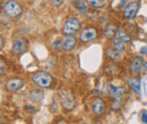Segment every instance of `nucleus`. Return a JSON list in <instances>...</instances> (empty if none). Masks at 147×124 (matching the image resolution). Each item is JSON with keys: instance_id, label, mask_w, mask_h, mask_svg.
Segmentation results:
<instances>
[{"instance_id": "2eb2a0df", "label": "nucleus", "mask_w": 147, "mask_h": 124, "mask_svg": "<svg viewBox=\"0 0 147 124\" xmlns=\"http://www.w3.org/2000/svg\"><path fill=\"white\" fill-rule=\"evenodd\" d=\"M112 48H113V49H115L117 51L121 52V53L126 50L125 42H123L122 40H120V38H113V41H112Z\"/></svg>"}, {"instance_id": "412c9836", "label": "nucleus", "mask_w": 147, "mask_h": 124, "mask_svg": "<svg viewBox=\"0 0 147 124\" xmlns=\"http://www.w3.org/2000/svg\"><path fill=\"white\" fill-rule=\"evenodd\" d=\"M126 2H127V0H113V1H112V7L114 6V8L121 9L122 7H125Z\"/></svg>"}, {"instance_id": "c756f323", "label": "nucleus", "mask_w": 147, "mask_h": 124, "mask_svg": "<svg viewBox=\"0 0 147 124\" xmlns=\"http://www.w3.org/2000/svg\"><path fill=\"white\" fill-rule=\"evenodd\" d=\"M85 124H86V123H85Z\"/></svg>"}, {"instance_id": "aec40b11", "label": "nucleus", "mask_w": 147, "mask_h": 124, "mask_svg": "<svg viewBox=\"0 0 147 124\" xmlns=\"http://www.w3.org/2000/svg\"><path fill=\"white\" fill-rule=\"evenodd\" d=\"M118 36H119V38L122 40L125 43L130 41V36H129L123 29H119V31H118Z\"/></svg>"}, {"instance_id": "f03ea898", "label": "nucleus", "mask_w": 147, "mask_h": 124, "mask_svg": "<svg viewBox=\"0 0 147 124\" xmlns=\"http://www.w3.org/2000/svg\"><path fill=\"white\" fill-rule=\"evenodd\" d=\"M3 13L9 18H17L22 15L23 9L17 1L15 0H8L3 5Z\"/></svg>"}, {"instance_id": "9b49d317", "label": "nucleus", "mask_w": 147, "mask_h": 124, "mask_svg": "<svg viewBox=\"0 0 147 124\" xmlns=\"http://www.w3.org/2000/svg\"><path fill=\"white\" fill-rule=\"evenodd\" d=\"M118 31L119 29H118V26L115 23H109V24H107V26L104 28V35L107 38L113 40V37L118 34Z\"/></svg>"}, {"instance_id": "9d476101", "label": "nucleus", "mask_w": 147, "mask_h": 124, "mask_svg": "<svg viewBox=\"0 0 147 124\" xmlns=\"http://www.w3.org/2000/svg\"><path fill=\"white\" fill-rule=\"evenodd\" d=\"M104 109H105V105L101 98H95L92 102V111L96 115H102L104 113Z\"/></svg>"}, {"instance_id": "a211bd4d", "label": "nucleus", "mask_w": 147, "mask_h": 124, "mask_svg": "<svg viewBox=\"0 0 147 124\" xmlns=\"http://www.w3.org/2000/svg\"><path fill=\"white\" fill-rule=\"evenodd\" d=\"M75 6H76V9L79 10V11L82 13V15L85 16V15L87 14V8H86V6H85V3H84L83 0H78V1H76V2H75Z\"/></svg>"}, {"instance_id": "4468645a", "label": "nucleus", "mask_w": 147, "mask_h": 124, "mask_svg": "<svg viewBox=\"0 0 147 124\" xmlns=\"http://www.w3.org/2000/svg\"><path fill=\"white\" fill-rule=\"evenodd\" d=\"M105 54L110 58L111 60H113V61H118V60H120V59H121V56H122V53H121V52L117 51V50H115V49H113L112 46H111V48H107V50H105Z\"/></svg>"}, {"instance_id": "4be33fe9", "label": "nucleus", "mask_w": 147, "mask_h": 124, "mask_svg": "<svg viewBox=\"0 0 147 124\" xmlns=\"http://www.w3.org/2000/svg\"><path fill=\"white\" fill-rule=\"evenodd\" d=\"M52 46L55 48V50L59 51V50L61 49V46H63V43H62L60 40H57V41H55V43L52 44Z\"/></svg>"}, {"instance_id": "dca6fc26", "label": "nucleus", "mask_w": 147, "mask_h": 124, "mask_svg": "<svg viewBox=\"0 0 147 124\" xmlns=\"http://www.w3.org/2000/svg\"><path fill=\"white\" fill-rule=\"evenodd\" d=\"M76 45V38L74 36H67L63 41V49L65 50H71Z\"/></svg>"}, {"instance_id": "20e7f679", "label": "nucleus", "mask_w": 147, "mask_h": 124, "mask_svg": "<svg viewBox=\"0 0 147 124\" xmlns=\"http://www.w3.org/2000/svg\"><path fill=\"white\" fill-rule=\"evenodd\" d=\"M59 97H60V103L61 106L63 107V109L66 111H71L75 105V101L71 95V92L68 89H63L59 92Z\"/></svg>"}, {"instance_id": "cd10ccee", "label": "nucleus", "mask_w": 147, "mask_h": 124, "mask_svg": "<svg viewBox=\"0 0 147 124\" xmlns=\"http://www.w3.org/2000/svg\"><path fill=\"white\" fill-rule=\"evenodd\" d=\"M71 1H73V2H76V1H78V0H71Z\"/></svg>"}, {"instance_id": "1a4fd4ad", "label": "nucleus", "mask_w": 147, "mask_h": 124, "mask_svg": "<svg viewBox=\"0 0 147 124\" xmlns=\"http://www.w3.org/2000/svg\"><path fill=\"white\" fill-rule=\"evenodd\" d=\"M96 34H97V32H96V29L94 27H87V28H85V29H83L80 32L79 38H80L82 42H88L93 38H95Z\"/></svg>"}, {"instance_id": "ddd939ff", "label": "nucleus", "mask_w": 147, "mask_h": 124, "mask_svg": "<svg viewBox=\"0 0 147 124\" xmlns=\"http://www.w3.org/2000/svg\"><path fill=\"white\" fill-rule=\"evenodd\" d=\"M128 85L129 87L132 89L135 92L140 94V91H142V88H140L142 82H140V79L139 78H137V77H130L128 80Z\"/></svg>"}, {"instance_id": "a878e982", "label": "nucleus", "mask_w": 147, "mask_h": 124, "mask_svg": "<svg viewBox=\"0 0 147 124\" xmlns=\"http://www.w3.org/2000/svg\"><path fill=\"white\" fill-rule=\"evenodd\" d=\"M5 71V68H3V62H1V73H3Z\"/></svg>"}, {"instance_id": "39448f33", "label": "nucleus", "mask_w": 147, "mask_h": 124, "mask_svg": "<svg viewBox=\"0 0 147 124\" xmlns=\"http://www.w3.org/2000/svg\"><path fill=\"white\" fill-rule=\"evenodd\" d=\"M138 9H139V3L137 1H131L125 7L123 16L127 19H132V18L136 17V15L138 13Z\"/></svg>"}, {"instance_id": "5701e85b", "label": "nucleus", "mask_w": 147, "mask_h": 124, "mask_svg": "<svg viewBox=\"0 0 147 124\" xmlns=\"http://www.w3.org/2000/svg\"><path fill=\"white\" fill-rule=\"evenodd\" d=\"M140 119H142V122H143V123L147 124V112H145V111L142 112V116H140Z\"/></svg>"}, {"instance_id": "6ab92c4d", "label": "nucleus", "mask_w": 147, "mask_h": 124, "mask_svg": "<svg viewBox=\"0 0 147 124\" xmlns=\"http://www.w3.org/2000/svg\"><path fill=\"white\" fill-rule=\"evenodd\" d=\"M86 2L95 8H101L105 5V0H86Z\"/></svg>"}, {"instance_id": "6e6552de", "label": "nucleus", "mask_w": 147, "mask_h": 124, "mask_svg": "<svg viewBox=\"0 0 147 124\" xmlns=\"http://www.w3.org/2000/svg\"><path fill=\"white\" fill-rule=\"evenodd\" d=\"M108 91H109V95L113 98V101H120L125 92V87H117L113 84H109Z\"/></svg>"}, {"instance_id": "423d86ee", "label": "nucleus", "mask_w": 147, "mask_h": 124, "mask_svg": "<svg viewBox=\"0 0 147 124\" xmlns=\"http://www.w3.org/2000/svg\"><path fill=\"white\" fill-rule=\"evenodd\" d=\"M143 68H144V60H143V58L140 55H136L131 60V63H130V67H129L130 73L138 74V73H140V71L143 70Z\"/></svg>"}, {"instance_id": "f3484780", "label": "nucleus", "mask_w": 147, "mask_h": 124, "mask_svg": "<svg viewBox=\"0 0 147 124\" xmlns=\"http://www.w3.org/2000/svg\"><path fill=\"white\" fill-rule=\"evenodd\" d=\"M42 96H43V94L41 90H32L30 92V99L34 103H38L42 99Z\"/></svg>"}, {"instance_id": "bb28decb", "label": "nucleus", "mask_w": 147, "mask_h": 124, "mask_svg": "<svg viewBox=\"0 0 147 124\" xmlns=\"http://www.w3.org/2000/svg\"><path fill=\"white\" fill-rule=\"evenodd\" d=\"M144 68H146V69H147V62H145V63H144Z\"/></svg>"}, {"instance_id": "f257e3e1", "label": "nucleus", "mask_w": 147, "mask_h": 124, "mask_svg": "<svg viewBox=\"0 0 147 124\" xmlns=\"http://www.w3.org/2000/svg\"><path fill=\"white\" fill-rule=\"evenodd\" d=\"M33 82L40 88H49L52 84V77L44 71H37L32 76Z\"/></svg>"}, {"instance_id": "0eeeda50", "label": "nucleus", "mask_w": 147, "mask_h": 124, "mask_svg": "<svg viewBox=\"0 0 147 124\" xmlns=\"http://www.w3.org/2000/svg\"><path fill=\"white\" fill-rule=\"evenodd\" d=\"M23 86H24V81L20 78H10L6 82V88H7V90L13 91V92L18 91L19 89L23 88Z\"/></svg>"}, {"instance_id": "f8f14e48", "label": "nucleus", "mask_w": 147, "mask_h": 124, "mask_svg": "<svg viewBox=\"0 0 147 124\" xmlns=\"http://www.w3.org/2000/svg\"><path fill=\"white\" fill-rule=\"evenodd\" d=\"M25 46H26V43L23 38L17 37L14 40V43H13V52H15L16 54H20L25 51Z\"/></svg>"}, {"instance_id": "b1692460", "label": "nucleus", "mask_w": 147, "mask_h": 124, "mask_svg": "<svg viewBox=\"0 0 147 124\" xmlns=\"http://www.w3.org/2000/svg\"><path fill=\"white\" fill-rule=\"evenodd\" d=\"M63 0H50V2L53 5V6H60L62 3Z\"/></svg>"}, {"instance_id": "7ed1b4c3", "label": "nucleus", "mask_w": 147, "mask_h": 124, "mask_svg": "<svg viewBox=\"0 0 147 124\" xmlns=\"http://www.w3.org/2000/svg\"><path fill=\"white\" fill-rule=\"evenodd\" d=\"M80 29V23L77 18H68L62 26V34L66 36H73Z\"/></svg>"}, {"instance_id": "393cba45", "label": "nucleus", "mask_w": 147, "mask_h": 124, "mask_svg": "<svg viewBox=\"0 0 147 124\" xmlns=\"http://www.w3.org/2000/svg\"><path fill=\"white\" fill-rule=\"evenodd\" d=\"M146 51H147V48H143V49L140 50V52H142V53H146Z\"/></svg>"}, {"instance_id": "c85d7f7f", "label": "nucleus", "mask_w": 147, "mask_h": 124, "mask_svg": "<svg viewBox=\"0 0 147 124\" xmlns=\"http://www.w3.org/2000/svg\"><path fill=\"white\" fill-rule=\"evenodd\" d=\"M94 124H101V123H100V122H95Z\"/></svg>"}]
</instances>
